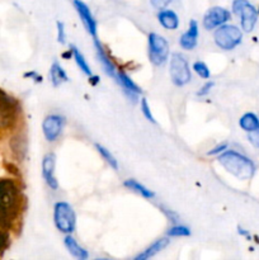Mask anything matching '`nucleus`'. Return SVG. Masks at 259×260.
<instances>
[{
	"label": "nucleus",
	"mask_w": 259,
	"mask_h": 260,
	"mask_svg": "<svg viewBox=\"0 0 259 260\" xmlns=\"http://www.w3.org/2000/svg\"><path fill=\"white\" fill-rule=\"evenodd\" d=\"M218 162L231 173L235 175L238 179L248 180L255 173V165L251 161L249 157L244 156L240 152L234 151V150H229V151H223L218 155Z\"/></svg>",
	"instance_id": "f257e3e1"
},
{
	"label": "nucleus",
	"mask_w": 259,
	"mask_h": 260,
	"mask_svg": "<svg viewBox=\"0 0 259 260\" xmlns=\"http://www.w3.org/2000/svg\"><path fill=\"white\" fill-rule=\"evenodd\" d=\"M213 38H215V43L218 47L225 51H230L234 50L238 45H240L243 35H241V30L235 25L222 24L216 29Z\"/></svg>",
	"instance_id": "f03ea898"
},
{
	"label": "nucleus",
	"mask_w": 259,
	"mask_h": 260,
	"mask_svg": "<svg viewBox=\"0 0 259 260\" xmlns=\"http://www.w3.org/2000/svg\"><path fill=\"white\" fill-rule=\"evenodd\" d=\"M234 14L240 18V24L244 32H251L258 20V10L248 0H234Z\"/></svg>",
	"instance_id": "7ed1b4c3"
},
{
	"label": "nucleus",
	"mask_w": 259,
	"mask_h": 260,
	"mask_svg": "<svg viewBox=\"0 0 259 260\" xmlns=\"http://www.w3.org/2000/svg\"><path fill=\"white\" fill-rule=\"evenodd\" d=\"M55 225L61 233L71 234L75 229V212L73 207L66 202H57L53 211Z\"/></svg>",
	"instance_id": "20e7f679"
},
{
	"label": "nucleus",
	"mask_w": 259,
	"mask_h": 260,
	"mask_svg": "<svg viewBox=\"0 0 259 260\" xmlns=\"http://www.w3.org/2000/svg\"><path fill=\"white\" fill-rule=\"evenodd\" d=\"M169 73L172 81L177 86L185 85V84L189 83L190 79H192L189 65H188L187 60H185L182 55H179V53H174V55L172 56Z\"/></svg>",
	"instance_id": "39448f33"
},
{
	"label": "nucleus",
	"mask_w": 259,
	"mask_h": 260,
	"mask_svg": "<svg viewBox=\"0 0 259 260\" xmlns=\"http://www.w3.org/2000/svg\"><path fill=\"white\" fill-rule=\"evenodd\" d=\"M169 56V45L167 40L157 33L149 35V58L154 65L160 66L168 60Z\"/></svg>",
	"instance_id": "423d86ee"
},
{
	"label": "nucleus",
	"mask_w": 259,
	"mask_h": 260,
	"mask_svg": "<svg viewBox=\"0 0 259 260\" xmlns=\"http://www.w3.org/2000/svg\"><path fill=\"white\" fill-rule=\"evenodd\" d=\"M230 18L231 14L228 9L221 7H213L208 9L203 17V27L207 30H211L213 28L225 24Z\"/></svg>",
	"instance_id": "0eeeda50"
},
{
	"label": "nucleus",
	"mask_w": 259,
	"mask_h": 260,
	"mask_svg": "<svg viewBox=\"0 0 259 260\" xmlns=\"http://www.w3.org/2000/svg\"><path fill=\"white\" fill-rule=\"evenodd\" d=\"M63 127V118L60 116H56V114H51L45 118L42 123V131L45 135L46 140L50 142L56 141L58 139V136L61 135Z\"/></svg>",
	"instance_id": "6e6552de"
},
{
	"label": "nucleus",
	"mask_w": 259,
	"mask_h": 260,
	"mask_svg": "<svg viewBox=\"0 0 259 260\" xmlns=\"http://www.w3.org/2000/svg\"><path fill=\"white\" fill-rule=\"evenodd\" d=\"M74 7H75L76 12H78V14H79V17H80L83 24L85 25L86 30H88V32L93 36V37H95L96 36V22H95V19H94L93 14H91L90 9L88 8V5H86L84 2H81V0H74Z\"/></svg>",
	"instance_id": "1a4fd4ad"
},
{
	"label": "nucleus",
	"mask_w": 259,
	"mask_h": 260,
	"mask_svg": "<svg viewBox=\"0 0 259 260\" xmlns=\"http://www.w3.org/2000/svg\"><path fill=\"white\" fill-rule=\"evenodd\" d=\"M55 155L53 154H47L45 157H43L42 161V174L43 178H45L46 183H47L48 187L51 189L56 190L58 187L57 180L55 179V175H53V172H55Z\"/></svg>",
	"instance_id": "9d476101"
},
{
	"label": "nucleus",
	"mask_w": 259,
	"mask_h": 260,
	"mask_svg": "<svg viewBox=\"0 0 259 260\" xmlns=\"http://www.w3.org/2000/svg\"><path fill=\"white\" fill-rule=\"evenodd\" d=\"M197 38H198V23L197 20L192 19L189 22V27H188L187 32L182 35L179 40V45L183 50H193L197 46Z\"/></svg>",
	"instance_id": "9b49d317"
},
{
	"label": "nucleus",
	"mask_w": 259,
	"mask_h": 260,
	"mask_svg": "<svg viewBox=\"0 0 259 260\" xmlns=\"http://www.w3.org/2000/svg\"><path fill=\"white\" fill-rule=\"evenodd\" d=\"M94 45H95V50H96V56H98V61L101 62L102 68L104 69V71H106V74H108L111 78H114L116 79V75H117V71H116V68H114V65L112 63V61L109 60V57L107 56L106 51L103 50V47H102L101 43L98 42V40H94Z\"/></svg>",
	"instance_id": "f8f14e48"
},
{
	"label": "nucleus",
	"mask_w": 259,
	"mask_h": 260,
	"mask_svg": "<svg viewBox=\"0 0 259 260\" xmlns=\"http://www.w3.org/2000/svg\"><path fill=\"white\" fill-rule=\"evenodd\" d=\"M157 19H159V23L165 29L175 30L179 27V18H178V15L173 10L163 9L157 14Z\"/></svg>",
	"instance_id": "ddd939ff"
},
{
	"label": "nucleus",
	"mask_w": 259,
	"mask_h": 260,
	"mask_svg": "<svg viewBox=\"0 0 259 260\" xmlns=\"http://www.w3.org/2000/svg\"><path fill=\"white\" fill-rule=\"evenodd\" d=\"M169 244V240H168L167 238H163V239H159V240L155 241L152 245H150L149 248L145 249L144 251H142L141 254H139V255L136 256V260H146L149 258H152L154 255H156L157 253H160V251L163 250V249L165 248V246Z\"/></svg>",
	"instance_id": "4468645a"
},
{
	"label": "nucleus",
	"mask_w": 259,
	"mask_h": 260,
	"mask_svg": "<svg viewBox=\"0 0 259 260\" xmlns=\"http://www.w3.org/2000/svg\"><path fill=\"white\" fill-rule=\"evenodd\" d=\"M65 246L69 250V253H70L73 256H75L76 259L84 260L89 256L88 251H86L84 248H81V246L78 244V241H76L73 236L69 235V234L65 238Z\"/></svg>",
	"instance_id": "2eb2a0df"
},
{
	"label": "nucleus",
	"mask_w": 259,
	"mask_h": 260,
	"mask_svg": "<svg viewBox=\"0 0 259 260\" xmlns=\"http://www.w3.org/2000/svg\"><path fill=\"white\" fill-rule=\"evenodd\" d=\"M116 79L118 80V83L121 84L122 88H123L124 90L128 93V95H131V94L137 95V94L141 93V89H140L139 86H137L136 84H135L134 81H132L131 79L126 75V74L122 73V71H118V73H117Z\"/></svg>",
	"instance_id": "dca6fc26"
},
{
	"label": "nucleus",
	"mask_w": 259,
	"mask_h": 260,
	"mask_svg": "<svg viewBox=\"0 0 259 260\" xmlns=\"http://www.w3.org/2000/svg\"><path fill=\"white\" fill-rule=\"evenodd\" d=\"M239 124H240L241 128L246 132L255 131V129H259V119L258 117L254 113H245L239 121Z\"/></svg>",
	"instance_id": "f3484780"
},
{
	"label": "nucleus",
	"mask_w": 259,
	"mask_h": 260,
	"mask_svg": "<svg viewBox=\"0 0 259 260\" xmlns=\"http://www.w3.org/2000/svg\"><path fill=\"white\" fill-rule=\"evenodd\" d=\"M50 76H51V81H52L53 86H58L61 83L69 80L68 75H66V73L63 71V69L61 68L60 63L57 62L52 63V68H51L50 70Z\"/></svg>",
	"instance_id": "a211bd4d"
},
{
	"label": "nucleus",
	"mask_w": 259,
	"mask_h": 260,
	"mask_svg": "<svg viewBox=\"0 0 259 260\" xmlns=\"http://www.w3.org/2000/svg\"><path fill=\"white\" fill-rule=\"evenodd\" d=\"M123 184H124V187L128 188V189H131V190H134V192L139 193V194H141L142 197H145V198L154 197V193H152L151 190L147 189L146 187H144L142 184H140V183L136 182L135 179H127Z\"/></svg>",
	"instance_id": "6ab92c4d"
},
{
	"label": "nucleus",
	"mask_w": 259,
	"mask_h": 260,
	"mask_svg": "<svg viewBox=\"0 0 259 260\" xmlns=\"http://www.w3.org/2000/svg\"><path fill=\"white\" fill-rule=\"evenodd\" d=\"M10 146H12L13 152L17 155L18 157H24L25 152H27V141L23 136H15L13 137L12 142H10Z\"/></svg>",
	"instance_id": "aec40b11"
},
{
	"label": "nucleus",
	"mask_w": 259,
	"mask_h": 260,
	"mask_svg": "<svg viewBox=\"0 0 259 260\" xmlns=\"http://www.w3.org/2000/svg\"><path fill=\"white\" fill-rule=\"evenodd\" d=\"M71 52H73L74 58H75L76 63H78V66L80 68V70L83 71L85 75L91 76V70H90V68H89L88 62L85 61V58H84L83 53H81L80 51L75 47V46H71Z\"/></svg>",
	"instance_id": "412c9836"
},
{
	"label": "nucleus",
	"mask_w": 259,
	"mask_h": 260,
	"mask_svg": "<svg viewBox=\"0 0 259 260\" xmlns=\"http://www.w3.org/2000/svg\"><path fill=\"white\" fill-rule=\"evenodd\" d=\"M13 122V114L10 112V106L8 104L0 103V127L2 128H7L12 124Z\"/></svg>",
	"instance_id": "4be33fe9"
},
{
	"label": "nucleus",
	"mask_w": 259,
	"mask_h": 260,
	"mask_svg": "<svg viewBox=\"0 0 259 260\" xmlns=\"http://www.w3.org/2000/svg\"><path fill=\"white\" fill-rule=\"evenodd\" d=\"M95 147H96V150H98L99 154H101L102 156H103V159L106 160L107 162H108L109 167L113 168L114 170L118 169V162H117V160L114 159L113 155H112L111 152H109V150H107L106 147L102 146V145H99V144H96Z\"/></svg>",
	"instance_id": "5701e85b"
},
{
	"label": "nucleus",
	"mask_w": 259,
	"mask_h": 260,
	"mask_svg": "<svg viewBox=\"0 0 259 260\" xmlns=\"http://www.w3.org/2000/svg\"><path fill=\"white\" fill-rule=\"evenodd\" d=\"M168 235L173 236V238H182V236H189L190 235V230L187 228V226L177 225V226H173V228L169 229V231H168Z\"/></svg>",
	"instance_id": "b1692460"
},
{
	"label": "nucleus",
	"mask_w": 259,
	"mask_h": 260,
	"mask_svg": "<svg viewBox=\"0 0 259 260\" xmlns=\"http://www.w3.org/2000/svg\"><path fill=\"white\" fill-rule=\"evenodd\" d=\"M193 70H195V73L202 79H208L211 75L208 66L206 65L205 62H202V61H197V62L193 63Z\"/></svg>",
	"instance_id": "393cba45"
},
{
	"label": "nucleus",
	"mask_w": 259,
	"mask_h": 260,
	"mask_svg": "<svg viewBox=\"0 0 259 260\" xmlns=\"http://www.w3.org/2000/svg\"><path fill=\"white\" fill-rule=\"evenodd\" d=\"M141 111H142V113H144V116L146 117V119H149V121L154 122L155 123V118H154V116H152L151 111H150V107H149V104H147L146 99H142L141 101Z\"/></svg>",
	"instance_id": "a878e982"
},
{
	"label": "nucleus",
	"mask_w": 259,
	"mask_h": 260,
	"mask_svg": "<svg viewBox=\"0 0 259 260\" xmlns=\"http://www.w3.org/2000/svg\"><path fill=\"white\" fill-rule=\"evenodd\" d=\"M248 134H249L248 139H249V141H250V144L253 145V146L259 147V129L248 132Z\"/></svg>",
	"instance_id": "bb28decb"
},
{
	"label": "nucleus",
	"mask_w": 259,
	"mask_h": 260,
	"mask_svg": "<svg viewBox=\"0 0 259 260\" xmlns=\"http://www.w3.org/2000/svg\"><path fill=\"white\" fill-rule=\"evenodd\" d=\"M172 2L173 0H150L152 7L156 8V9H164V8H167Z\"/></svg>",
	"instance_id": "cd10ccee"
},
{
	"label": "nucleus",
	"mask_w": 259,
	"mask_h": 260,
	"mask_svg": "<svg viewBox=\"0 0 259 260\" xmlns=\"http://www.w3.org/2000/svg\"><path fill=\"white\" fill-rule=\"evenodd\" d=\"M57 41L60 43H65V27L62 22H57Z\"/></svg>",
	"instance_id": "c85d7f7f"
},
{
	"label": "nucleus",
	"mask_w": 259,
	"mask_h": 260,
	"mask_svg": "<svg viewBox=\"0 0 259 260\" xmlns=\"http://www.w3.org/2000/svg\"><path fill=\"white\" fill-rule=\"evenodd\" d=\"M226 147H228V144H221V145H217V146H216L215 149L210 150V151L207 152V155H218V154H221V152L225 151Z\"/></svg>",
	"instance_id": "c756f323"
},
{
	"label": "nucleus",
	"mask_w": 259,
	"mask_h": 260,
	"mask_svg": "<svg viewBox=\"0 0 259 260\" xmlns=\"http://www.w3.org/2000/svg\"><path fill=\"white\" fill-rule=\"evenodd\" d=\"M212 86H213V83L212 81H208V83H206L205 85L202 86V89H201L200 91H198V95H207L208 94V91L211 90V89H212Z\"/></svg>",
	"instance_id": "7c9ffc66"
}]
</instances>
